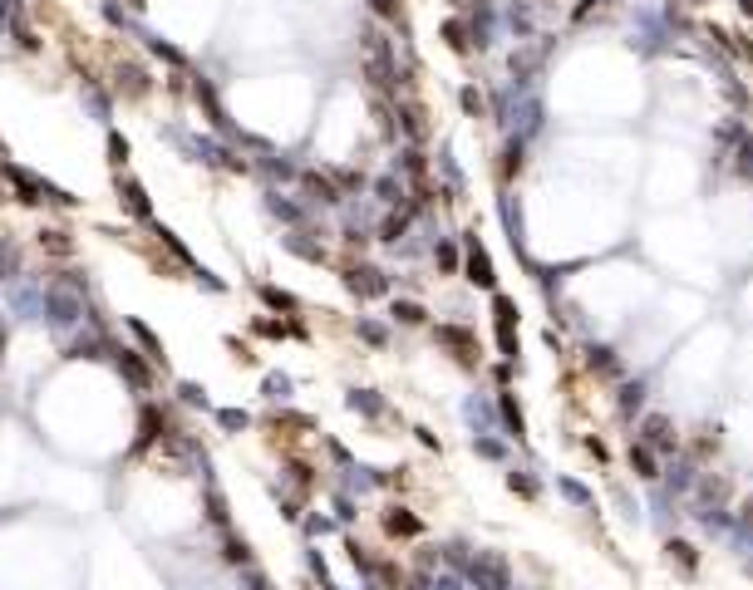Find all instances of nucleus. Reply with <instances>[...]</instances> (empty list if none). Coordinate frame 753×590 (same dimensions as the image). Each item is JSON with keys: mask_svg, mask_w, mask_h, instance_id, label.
Segmentation results:
<instances>
[{"mask_svg": "<svg viewBox=\"0 0 753 590\" xmlns=\"http://www.w3.org/2000/svg\"><path fill=\"white\" fill-rule=\"evenodd\" d=\"M669 551H674V561H679V566H694V556H689V546H684V541H674Z\"/></svg>", "mask_w": 753, "mask_h": 590, "instance_id": "1", "label": "nucleus"}]
</instances>
